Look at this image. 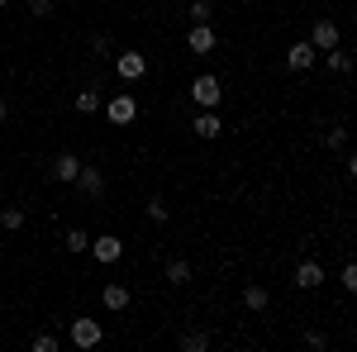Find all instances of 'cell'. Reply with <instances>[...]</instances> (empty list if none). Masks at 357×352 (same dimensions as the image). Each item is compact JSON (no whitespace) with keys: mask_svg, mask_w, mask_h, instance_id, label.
Returning <instances> with one entry per match:
<instances>
[{"mask_svg":"<svg viewBox=\"0 0 357 352\" xmlns=\"http://www.w3.org/2000/svg\"><path fill=\"white\" fill-rule=\"evenodd\" d=\"M191 100L200 109H220V100H224L220 77H195V82H191Z\"/></svg>","mask_w":357,"mask_h":352,"instance_id":"cell-1","label":"cell"},{"mask_svg":"<svg viewBox=\"0 0 357 352\" xmlns=\"http://www.w3.org/2000/svg\"><path fill=\"white\" fill-rule=\"evenodd\" d=\"M310 48H314V53L338 48V24H333V20H314V29H310Z\"/></svg>","mask_w":357,"mask_h":352,"instance_id":"cell-2","label":"cell"},{"mask_svg":"<svg viewBox=\"0 0 357 352\" xmlns=\"http://www.w3.org/2000/svg\"><path fill=\"white\" fill-rule=\"evenodd\" d=\"M114 67H119L124 82H143L148 77V57L143 53H114Z\"/></svg>","mask_w":357,"mask_h":352,"instance_id":"cell-3","label":"cell"},{"mask_svg":"<svg viewBox=\"0 0 357 352\" xmlns=\"http://www.w3.org/2000/svg\"><path fill=\"white\" fill-rule=\"evenodd\" d=\"M105 114H110V124H134V114H138V100L129 95V91H119L110 105H105Z\"/></svg>","mask_w":357,"mask_h":352,"instance_id":"cell-4","label":"cell"},{"mask_svg":"<svg viewBox=\"0 0 357 352\" xmlns=\"http://www.w3.org/2000/svg\"><path fill=\"white\" fill-rule=\"evenodd\" d=\"M105 333H100V319H72V343L77 348H96Z\"/></svg>","mask_w":357,"mask_h":352,"instance_id":"cell-5","label":"cell"},{"mask_svg":"<svg viewBox=\"0 0 357 352\" xmlns=\"http://www.w3.org/2000/svg\"><path fill=\"white\" fill-rule=\"evenodd\" d=\"M86 252H91L96 262H119V257H124V243H119L114 234H100V238H96V243L86 247Z\"/></svg>","mask_w":357,"mask_h":352,"instance_id":"cell-6","label":"cell"},{"mask_svg":"<svg viewBox=\"0 0 357 352\" xmlns=\"http://www.w3.org/2000/svg\"><path fill=\"white\" fill-rule=\"evenodd\" d=\"M215 43H220V33H215V24H195L191 29V38H186V48H191V53H215Z\"/></svg>","mask_w":357,"mask_h":352,"instance_id":"cell-7","label":"cell"},{"mask_svg":"<svg viewBox=\"0 0 357 352\" xmlns=\"http://www.w3.org/2000/svg\"><path fill=\"white\" fill-rule=\"evenodd\" d=\"M291 281H296V286H301V291H314V286H324V281H329V276H324V267H319V262H301V267H296V276H291Z\"/></svg>","mask_w":357,"mask_h":352,"instance_id":"cell-8","label":"cell"},{"mask_svg":"<svg viewBox=\"0 0 357 352\" xmlns=\"http://www.w3.org/2000/svg\"><path fill=\"white\" fill-rule=\"evenodd\" d=\"M77 186H82V195H100V190H105V171L82 162V171H77Z\"/></svg>","mask_w":357,"mask_h":352,"instance_id":"cell-9","label":"cell"},{"mask_svg":"<svg viewBox=\"0 0 357 352\" xmlns=\"http://www.w3.org/2000/svg\"><path fill=\"white\" fill-rule=\"evenodd\" d=\"M314 48H310V38H305V43H291V53H286V67H291V72H305V67H314Z\"/></svg>","mask_w":357,"mask_h":352,"instance_id":"cell-10","label":"cell"},{"mask_svg":"<svg viewBox=\"0 0 357 352\" xmlns=\"http://www.w3.org/2000/svg\"><path fill=\"white\" fill-rule=\"evenodd\" d=\"M100 305H105V309H124V305H129V286H124V281L100 286Z\"/></svg>","mask_w":357,"mask_h":352,"instance_id":"cell-11","label":"cell"},{"mask_svg":"<svg viewBox=\"0 0 357 352\" xmlns=\"http://www.w3.org/2000/svg\"><path fill=\"white\" fill-rule=\"evenodd\" d=\"M191 134H195V138H220V134H224L220 114H215V109H205V114H200V119L191 124Z\"/></svg>","mask_w":357,"mask_h":352,"instance_id":"cell-12","label":"cell"},{"mask_svg":"<svg viewBox=\"0 0 357 352\" xmlns=\"http://www.w3.org/2000/svg\"><path fill=\"white\" fill-rule=\"evenodd\" d=\"M77 171H82V158L77 153H62L53 162V181H77Z\"/></svg>","mask_w":357,"mask_h":352,"instance_id":"cell-13","label":"cell"},{"mask_svg":"<svg viewBox=\"0 0 357 352\" xmlns=\"http://www.w3.org/2000/svg\"><path fill=\"white\" fill-rule=\"evenodd\" d=\"M243 305L252 309V314H262V309L272 305V296H267V286H257V281H248V286H243Z\"/></svg>","mask_w":357,"mask_h":352,"instance_id":"cell-14","label":"cell"},{"mask_svg":"<svg viewBox=\"0 0 357 352\" xmlns=\"http://www.w3.org/2000/svg\"><path fill=\"white\" fill-rule=\"evenodd\" d=\"M176 348H181V352H210V333L191 328V333H181V338H176Z\"/></svg>","mask_w":357,"mask_h":352,"instance_id":"cell-15","label":"cell"},{"mask_svg":"<svg viewBox=\"0 0 357 352\" xmlns=\"http://www.w3.org/2000/svg\"><path fill=\"white\" fill-rule=\"evenodd\" d=\"M77 109H82V114H100V86H86V91H77Z\"/></svg>","mask_w":357,"mask_h":352,"instance_id":"cell-16","label":"cell"},{"mask_svg":"<svg viewBox=\"0 0 357 352\" xmlns=\"http://www.w3.org/2000/svg\"><path fill=\"white\" fill-rule=\"evenodd\" d=\"M167 281H172V286H186V281H191V262H186V257H172V262H167Z\"/></svg>","mask_w":357,"mask_h":352,"instance_id":"cell-17","label":"cell"},{"mask_svg":"<svg viewBox=\"0 0 357 352\" xmlns=\"http://www.w3.org/2000/svg\"><path fill=\"white\" fill-rule=\"evenodd\" d=\"M62 247H67V252H86V247H91L86 229H67V234H62Z\"/></svg>","mask_w":357,"mask_h":352,"instance_id":"cell-18","label":"cell"},{"mask_svg":"<svg viewBox=\"0 0 357 352\" xmlns=\"http://www.w3.org/2000/svg\"><path fill=\"white\" fill-rule=\"evenodd\" d=\"M329 72H338V77H348V72H353V57L343 53V48H329Z\"/></svg>","mask_w":357,"mask_h":352,"instance_id":"cell-19","label":"cell"},{"mask_svg":"<svg viewBox=\"0 0 357 352\" xmlns=\"http://www.w3.org/2000/svg\"><path fill=\"white\" fill-rule=\"evenodd\" d=\"M215 20V5L210 0H191V24H210Z\"/></svg>","mask_w":357,"mask_h":352,"instance_id":"cell-20","label":"cell"},{"mask_svg":"<svg viewBox=\"0 0 357 352\" xmlns=\"http://www.w3.org/2000/svg\"><path fill=\"white\" fill-rule=\"evenodd\" d=\"M148 219H158V224H167V219H172V205H167L162 195H153V200H148Z\"/></svg>","mask_w":357,"mask_h":352,"instance_id":"cell-21","label":"cell"},{"mask_svg":"<svg viewBox=\"0 0 357 352\" xmlns=\"http://www.w3.org/2000/svg\"><path fill=\"white\" fill-rule=\"evenodd\" d=\"M0 224H5L10 234H15V229H24V210H15V205H10V210L0 215Z\"/></svg>","mask_w":357,"mask_h":352,"instance_id":"cell-22","label":"cell"},{"mask_svg":"<svg viewBox=\"0 0 357 352\" xmlns=\"http://www.w3.org/2000/svg\"><path fill=\"white\" fill-rule=\"evenodd\" d=\"M338 286H343L348 296L357 291V267H353V262H343V276H338Z\"/></svg>","mask_w":357,"mask_h":352,"instance_id":"cell-23","label":"cell"},{"mask_svg":"<svg viewBox=\"0 0 357 352\" xmlns=\"http://www.w3.org/2000/svg\"><path fill=\"white\" fill-rule=\"evenodd\" d=\"M29 348H33V352H57V348H62V343H57L53 333H38V338H33Z\"/></svg>","mask_w":357,"mask_h":352,"instance_id":"cell-24","label":"cell"},{"mask_svg":"<svg viewBox=\"0 0 357 352\" xmlns=\"http://www.w3.org/2000/svg\"><path fill=\"white\" fill-rule=\"evenodd\" d=\"M305 348H310V352H329V338H324V333H314V328H310V333H305Z\"/></svg>","mask_w":357,"mask_h":352,"instance_id":"cell-25","label":"cell"},{"mask_svg":"<svg viewBox=\"0 0 357 352\" xmlns=\"http://www.w3.org/2000/svg\"><path fill=\"white\" fill-rule=\"evenodd\" d=\"M343 143H348V129H343V124H338V129H329V134H324V148H343Z\"/></svg>","mask_w":357,"mask_h":352,"instance_id":"cell-26","label":"cell"},{"mask_svg":"<svg viewBox=\"0 0 357 352\" xmlns=\"http://www.w3.org/2000/svg\"><path fill=\"white\" fill-rule=\"evenodd\" d=\"M91 48H96L100 57H110L114 53V38H110V33H96V43H91Z\"/></svg>","mask_w":357,"mask_h":352,"instance_id":"cell-27","label":"cell"},{"mask_svg":"<svg viewBox=\"0 0 357 352\" xmlns=\"http://www.w3.org/2000/svg\"><path fill=\"white\" fill-rule=\"evenodd\" d=\"M29 10L33 15H53V0H29Z\"/></svg>","mask_w":357,"mask_h":352,"instance_id":"cell-28","label":"cell"},{"mask_svg":"<svg viewBox=\"0 0 357 352\" xmlns=\"http://www.w3.org/2000/svg\"><path fill=\"white\" fill-rule=\"evenodd\" d=\"M5 114H10V105H5V100H0V124H5Z\"/></svg>","mask_w":357,"mask_h":352,"instance_id":"cell-29","label":"cell"},{"mask_svg":"<svg viewBox=\"0 0 357 352\" xmlns=\"http://www.w3.org/2000/svg\"><path fill=\"white\" fill-rule=\"evenodd\" d=\"M5 5H10V0H0V10H5Z\"/></svg>","mask_w":357,"mask_h":352,"instance_id":"cell-30","label":"cell"}]
</instances>
